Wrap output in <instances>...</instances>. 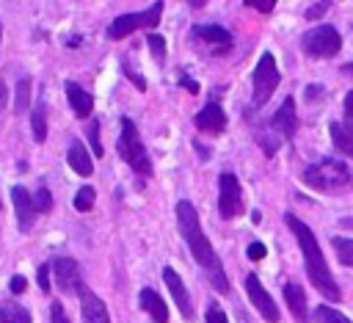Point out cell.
Returning <instances> with one entry per match:
<instances>
[{
    "label": "cell",
    "instance_id": "43",
    "mask_svg": "<svg viewBox=\"0 0 353 323\" xmlns=\"http://www.w3.org/2000/svg\"><path fill=\"white\" fill-rule=\"evenodd\" d=\"M342 72H347V75H353V63H345V66H342Z\"/></svg>",
    "mask_w": 353,
    "mask_h": 323
},
{
    "label": "cell",
    "instance_id": "33",
    "mask_svg": "<svg viewBox=\"0 0 353 323\" xmlns=\"http://www.w3.org/2000/svg\"><path fill=\"white\" fill-rule=\"evenodd\" d=\"M50 323H72V320L66 317L61 301H52V304H50Z\"/></svg>",
    "mask_w": 353,
    "mask_h": 323
},
{
    "label": "cell",
    "instance_id": "29",
    "mask_svg": "<svg viewBox=\"0 0 353 323\" xmlns=\"http://www.w3.org/2000/svg\"><path fill=\"white\" fill-rule=\"evenodd\" d=\"M33 207H36V213H50L52 210V196H50L47 188H39L33 193Z\"/></svg>",
    "mask_w": 353,
    "mask_h": 323
},
{
    "label": "cell",
    "instance_id": "2",
    "mask_svg": "<svg viewBox=\"0 0 353 323\" xmlns=\"http://www.w3.org/2000/svg\"><path fill=\"white\" fill-rule=\"evenodd\" d=\"M284 221H287V226L292 229V235L298 237V248H301V254H303V265H306L309 282L314 284V290H317L323 298H328L331 304H336V301L342 298V290H339V284L334 282V276H331V271H328V262H325V257H323V251H320V246H317V237L312 235V229H309L298 215L287 213Z\"/></svg>",
    "mask_w": 353,
    "mask_h": 323
},
{
    "label": "cell",
    "instance_id": "14",
    "mask_svg": "<svg viewBox=\"0 0 353 323\" xmlns=\"http://www.w3.org/2000/svg\"><path fill=\"white\" fill-rule=\"evenodd\" d=\"M196 127H199L201 133H207V135L223 133V127H226V113H223V108H221L218 102L204 105V108L196 113Z\"/></svg>",
    "mask_w": 353,
    "mask_h": 323
},
{
    "label": "cell",
    "instance_id": "1",
    "mask_svg": "<svg viewBox=\"0 0 353 323\" xmlns=\"http://www.w3.org/2000/svg\"><path fill=\"white\" fill-rule=\"evenodd\" d=\"M176 221H179V232H182V237H185V243H188L193 260L204 268L210 284H212L218 293H229V279H226L223 262H221V257L215 254L212 243L207 240V235H204V229H201V224H199V213H196V207H193L188 199H182V202L176 204Z\"/></svg>",
    "mask_w": 353,
    "mask_h": 323
},
{
    "label": "cell",
    "instance_id": "4",
    "mask_svg": "<svg viewBox=\"0 0 353 323\" xmlns=\"http://www.w3.org/2000/svg\"><path fill=\"white\" fill-rule=\"evenodd\" d=\"M116 149H119V157L141 177H149L152 174V160L143 149V141L138 135V127L130 116H121V133H119V141H116Z\"/></svg>",
    "mask_w": 353,
    "mask_h": 323
},
{
    "label": "cell",
    "instance_id": "30",
    "mask_svg": "<svg viewBox=\"0 0 353 323\" xmlns=\"http://www.w3.org/2000/svg\"><path fill=\"white\" fill-rule=\"evenodd\" d=\"M88 141H91V149H94V155L97 157H102V141H99V121H91L88 124Z\"/></svg>",
    "mask_w": 353,
    "mask_h": 323
},
{
    "label": "cell",
    "instance_id": "16",
    "mask_svg": "<svg viewBox=\"0 0 353 323\" xmlns=\"http://www.w3.org/2000/svg\"><path fill=\"white\" fill-rule=\"evenodd\" d=\"M193 36L199 41H204V44H215L218 52H223V50L232 47V33L226 28H221V25H196L193 28Z\"/></svg>",
    "mask_w": 353,
    "mask_h": 323
},
{
    "label": "cell",
    "instance_id": "27",
    "mask_svg": "<svg viewBox=\"0 0 353 323\" xmlns=\"http://www.w3.org/2000/svg\"><path fill=\"white\" fill-rule=\"evenodd\" d=\"M94 199H97V193H94V188L91 185H83L77 193H74V210L77 213H88L91 210V204H94Z\"/></svg>",
    "mask_w": 353,
    "mask_h": 323
},
{
    "label": "cell",
    "instance_id": "5",
    "mask_svg": "<svg viewBox=\"0 0 353 323\" xmlns=\"http://www.w3.org/2000/svg\"><path fill=\"white\" fill-rule=\"evenodd\" d=\"M279 80H281V72H279V63H276L273 52H262L256 66H254V77H251V99H254L256 108H262L270 99Z\"/></svg>",
    "mask_w": 353,
    "mask_h": 323
},
{
    "label": "cell",
    "instance_id": "15",
    "mask_svg": "<svg viewBox=\"0 0 353 323\" xmlns=\"http://www.w3.org/2000/svg\"><path fill=\"white\" fill-rule=\"evenodd\" d=\"M80 312H83V323H110L105 301L99 295H94L88 287H83V293H80Z\"/></svg>",
    "mask_w": 353,
    "mask_h": 323
},
{
    "label": "cell",
    "instance_id": "8",
    "mask_svg": "<svg viewBox=\"0 0 353 323\" xmlns=\"http://www.w3.org/2000/svg\"><path fill=\"white\" fill-rule=\"evenodd\" d=\"M218 213L226 221L243 213V188H240L237 177L229 171H223L218 179Z\"/></svg>",
    "mask_w": 353,
    "mask_h": 323
},
{
    "label": "cell",
    "instance_id": "40",
    "mask_svg": "<svg viewBox=\"0 0 353 323\" xmlns=\"http://www.w3.org/2000/svg\"><path fill=\"white\" fill-rule=\"evenodd\" d=\"M179 86H182V88H188L190 94H199V83H196V80H190V77H185V75L179 77Z\"/></svg>",
    "mask_w": 353,
    "mask_h": 323
},
{
    "label": "cell",
    "instance_id": "39",
    "mask_svg": "<svg viewBox=\"0 0 353 323\" xmlns=\"http://www.w3.org/2000/svg\"><path fill=\"white\" fill-rule=\"evenodd\" d=\"M28 287V279L25 276H11V282H8V290L11 293H22Z\"/></svg>",
    "mask_w": 353,
    "mask_h": 323
},
{
    "label": "cell",
    "instance_id": "23",
    "mask_svg": "<svg viewBox=\"0 0 353 323\" xmlns=\"http://www.w3.org/2000/svg\"><path fill=\"white\" fill-rule=\"evenodd\" d=\"M254 141L265 149V155H276L279 152V146H281V135L268 124V127H256L254 130Z\"/></svg>",
    "mask_w": 353,
    "mask_h": 323
},
{
    "label": "cell",
    "instance_id": "11",
    "mask_svg": "<svg viewBox=\"0 0 353 323\" xmlns=\"http://www.w3.org/2000/svg\"><path fill=\"white\" fill-rule=\"evenodd\" d=\"M270 127L281 135V138H287V141H292L295 138V133H298V113H295V97H287L284 102H281V108L273 113V119H270Z\"/></svg>",
    "mask_w": 353,
    "mask_h": 323
},
{
    "label": "cell",
    "instance_id": "19",
    "mask_svg": "<svg viewBox=\"0 0 353 323\" xmlns=\"http://www.w3.org/2000/svg\"><path fill=\"white\" fill-rule=\"evenodd\" d=\"M284 298H287V304H290L295 320H298V323H309V306H306V295H303L301 284L287 282V284H284Z\"/></svg>",
    "mask_w": 353,
    "mask_h": 323
},
{
    "label": "cell",
    "instance_id": "17",
    "mask_svg": "<svg viewBox=\"0 0 353 323\" xmlns=\"http://www.w3.org/2000/svg\"><path fill=\"white\" fill-rule=\"evenodd\" d=\"M66 99H69V108L74 110V116L77 119H88L91 116V110H94V97L85 91V88H80L77 83H66Z\"/></svg>",
    "mask_w": 353,
    "mask_h": 323
},
{
    "label": "cell",
    "instance_id": "24",
    "mask_svg": "<svg viewBox=\"0 0 353 323\" xmlns=\"http://www.w3.org/2000/svg\"><path fill=\"white\" fill-rule=\"evenodd\" d=\"M30 127H33V141H36V144H44V141H47V108H44L41 99H39L36 108H33Z\"/></svg>",
    "mask_w": 353,
    "mask_h": 323
},
{
    "label": "cell",
    "instance_id": "21",
    "mask_svg": "<svg viewBox=\"0 0 353 323\" xmlns=\"http://www.w3.org/2000/svg\"><path fill=\"white\" fill-rule=\"evenodd\" d=\"M0 323H33V315L22 304L6 298L0 301Z\"/></svg>",
    "mask_w": 353,
    "mask_h": 323
},
{
    "label": "cell",
    "instance_id": "41",
    "mask_svg": "<svg viewBox=\"0 0 353 323\" xmlns=\"http://www.w3.org/2000/svg\"><path fill=\"white\" fill-rule=\"evenodd\" d=\"M317 97H323V86H306V99L314 102Z\"/></svg>",
    "mask_w": 353,
    "mask_h": 323
},
{
    "label": "cell",
    "instance_id": "32",
    "mask_svg": "<svg viewBox=\"0 0 353 323\" xmlns=\"http://www.w3.org/2000/svg\"><path fill=\"white\" fill-rule=\"evenodd\" d=\"M204 320H207V323H229V317L223 315V309H221L218 304H210V306H207Z\"/></svg>",
    "mask_w": 353,
    "mask_h": 323
},
{
    "label": "cell",
    "instance_id": "6",
    "mask_svg": "<svg viewBox=\"0 0 353 323\" xmlns=\"http://www.w3.org/2000/svg\"><path fill=\"white\" fill-rule=\"evenodd\" d=\"M301 47L306 50L309 58H334L342 50V36L334 25H317L303 33Z\"/></svg>",
    "mask_w": 353,
    "mask_h": 323
},
{
    "label": "cell",
    "instance_id": "22",
    "mask_svg": "<svg viewBox=\"0 0 353 323\" xmlns=\"http://www.w3.org/2000/svg\"><path fill=\"white\" fill-rule=\"evenodd\" d=\"M331 141H334V146L342 152V155H347V157H353V130H347L345 124H339V121H331Z\"/></svg>",
    "mask_w": 353,
    "mask_h": 323
},
{
    "label": "cell",
    "instance_id": "18",
    "mask_svg": "<svg viewBox=\"0 0 353 323\" xmlns=\"http://www.w3.org/2000/svg\"><path fill=\"white\" fill-rule=\"evenodd\" d=\"M141 306L152 315L154 323H168V306H165L163 295L154 293L152 287H143V290H141Z\"/></svg>",
    "mask_w": 353,
    "mask_h": 323
},
{
    "label": "cell",
    "instance_id": "9",
    "mask_svg": "<svg viewBox=\"0 0 353 323\" xmlns=\"http://www.w3.org/2000/svg\"><path fill=\"white\" fill-rule=\"evenodd\" d=\"M50 271L55 273V284L61 293L66 295H80L83 293V276H80V265L72 257H58L50 262Z\"/></svg>",
    "mask_w": 353,
    "mask_h": 323
},
{
    "label": "cell",
    "instance_id": "20",
    "mask_svg": "<svg viewBox=\"0 0 353 323\" xmlns=\"http://www.w3.org/2000/svg\"><path fill=\"white\" fill-rule=\"evenodd\" d=\"M66 160H69L72 171H77L80 177H91L94 163H91L88 152H85V146H83L80 141H72V144H69V155H66Z\"/></svg>",
    "mask_w": 353,
    "mask_h": 323
},
{
    "label": "cell",
    "instance_id": "10",
    "mask_svg": "<svg viewBox=\"0 0 353 323\" xmlns=\"http://www.w3.org/2000/svg\"><path fill=\"white\" fill-rule=\"evenodd\" d=\"M245 293H248V298H251V304H254V309L268 320V323H279V306H276V301H273V295L262 287V282H259V276H254V273H248L245 276Z\"/></svg>",
    "mask_w": 353,
    "mask_h": 323
},
{
    "label": "cell",
    "instance_id": "42",
    "mask_svg": "<svg viewBox=\"0 0 353 323\" xmlns=\"http://www.w3.org/2000/svg\"><path fill=\"white\" fill-rule=\"evenodd\" d=\"M124 75H127V77H130V80H132V83H135V86H138V88H141V91H143V88H146V83H143V80H141V77H135V72H132V69H130V66H127V63H124Z\"/></svg>",
    "mask_w": 353,
    "mask_h": 323
},
{
    "label": "cell",
    "instance_id": "28",
    "mask_svg": "<svg viewBox=\"0 0 353 323\" xmlns=\"http://www.w3.org/2000/svg\"><path fill=\"white\" fill-rule=\"evenodd\" d=\"M314 323H353V320H347L342 312H336L331 306H317L314 309Z\"/></svg>",
    "mask_w": 353,
    "mask_h": 323
},
{
    "label": "cell",
    "instance_id": "31",
    "mask_svg": "<svg viewBox=\"0 0 353 323\" xmlns=\"http://www.w3.org/2000/svg\"><path fill=\"white\" fill-rule=\"evenodd\" d=\"M146 41H149V47H152V55H154V58H163V55H165V39H163L160 33H149V36H146Z\"/></svg>",
    "mask_w": 353,
    "mask_h": 323
},
{
    "label": "cell",
    "instance_id": "44",
    "mask_svg": "<svg viewBox=\"0 0 353 323\" xmlns=\"http://www.w3.org/2000/svg\"><path fill=\"white\" fill-rule=\"evenodd\" d=\"M240 323H248V320H245V315H243V312H240Z\"/></svg>",
    "mask_w": 353,
    "mask_h": 323
},
{
    "label": "cell",
    "instance_id": "36",
    "mask_svg": "<svg viewBox=\"0 0 353 323\" xmlns=\"http://www.w3.org/2000/svg\"><path fill=\"white\" fill-rule=\"evenodd\" d=\"M248 260H262L265 254H268V248H265V243H259V240H254V243H248Z\"/></svg>",
    "mask_w": 353,
    "mask_h": 323
},
{
    "label": "cell",
    "instance_id": "12",
    "mask_svg": "<svg viewBox=\"0 0 353 323\" xmlns=\"http://www.w3.org/2000/svg\"><path fill=\"white\" fill-rule=\"evenodd\" d=\"M11 202H14V213H17L19 229H22V232H30V229H33V218H36L33 196H30L22 185H14V188H11Z\"/></svg>",
    "mask_w": 353,
    "mask_h": 323
},
{
    "label": "cell",
    "instance_id": "25",
    "mask_svg": "<svg viewBox=\"0 0 353 323\" xmlns=\"http://www.w3.org/2000/svg\"><path fill=\"white\" fill-rule=\"evenodd\" d=\"M28 108H30V80L22 77L17 83V91H14V110L17 113H28Z\"/></svg>",
    "mask_w": 353,
    "mask_h": 323
},
{
    "label": "cell",
    "instance_id": "13",
    "mask_svg": "<svg viewBox=\"0 0 353 323\" xmlns=\"http://www.w3.org/2000/svg\"><path fill=\"white\" fill-rule=\"evenodd\" d=\"M163 282H165V287H168V293H171V298L176 301V306H179V312H182V317L185 320H193V304H190V298H188V290H185V284H182V279H179V273L174 271V268H163Z\"/></svg>",
    "mask_w": 353,
    "mask_h": 323
},
{
    "label": "cell",
    "instance_id": "34",
    "mask_svg": "<svg viewBox=\"0 0 353 323\" xmlns=\"http://www.w3.org/2000/svg\"><path fill=\"white\" fill-rule=\"evenodd\" d=\"M243 6H251V8H256L259 14H270L273 6H276V0H245Z\"/></svg>",
    "mask_w": 353,
    "mask_h": 323
},
{
    "label": "cell",
    "instance_id": "38",
    "mask_svg": "<svg viewBox=\"0 0 353 323\" xmlns=\"http://www.w3.org/2000/svg\"><path fill=\"white\" fill-rule=\"evenodd\" d=\"M50 273H52L50 265H41V268H39V276H36V279H39V287H41L44 293H50Z\"/></svg>",
    "mask_w": 353,
    "mask_h": 323
},
{
    "label": "cell",
    "instance_id": "7",
    "mask_svg": "<svg viewBox=\"0 0 353 323\" xmlns=\"http://www.w3.org/2000/svg\"><path fill=\"white\" fill-rule=\"evenodd\" d=\"M160 14H163V3H160V0L152 3L146 11H138V14H121V17H116V19L110 22L108 36H110V39H124V36H130V33L138 30V28H157Z\"/></svg>",
    "mask_w": 353,
    "mask_h": 323
},
{
    "label": "cell",
    "instance_id": "3",
    "mask_svg": "<svg viewBox=\"0 0 353 323\" xmlns=\"http://www.w3.org/2000/svg\"><path fill=\"white\" fill-rule=\"evenodd\" d=\"M350 168L342 163V160H334V157H323L312 166L303 168V182L312 188V190H320V193H339V190H347L350 188Z\"/></svg>",
    "mask_w": 353,
    "mask_h": 323
},
{
    "label": "cell",
    "instance_id": "26",
    "mask_svg": "<svg viewBox=\"0 0 353 323\" xmlns=\"http://www.w3.org/2000/svg\"><path fill=\"white\" fill-rule=\"evenodd\" d=\"M331 246L336 248L339 262H342V265H347V268H353V240H350V237H334V240H331Z\"/></svg>",
    "mask_w": 353,
    "mask_h": 323
},
{
    "label": "cell",
    "instance_id": "37",
    "mask_svg": "<svg viewBox=\"0 0 353 323\" xmlns=\"http://www.w3.org/2000/svg\"><path fill=\"white\" fill-rule=\"evenodd\" d=\"M345 127L353 130V91H347L345 97Z\"/></svg>",
    "mask_w": 353,
    "mask_h": 323
},
{
    "label": "cell",
    "instance_id": "35",
    "mask_svg": "<svg viewBox=\"0 0 353 323\" xmlns=\"http://www.w3.org/2000/svg\"><path fill=\"white\" fill-rule=\"evenodd\" d=\"M328 8H331V3H314L312 8H306V19H309V22H314V19H320Z\"/></svg>",
    "mask_w": 353,
    "mask_h": 323
}]
</instances>
